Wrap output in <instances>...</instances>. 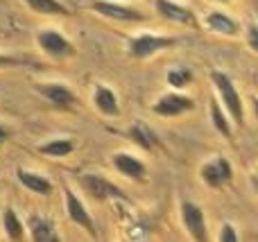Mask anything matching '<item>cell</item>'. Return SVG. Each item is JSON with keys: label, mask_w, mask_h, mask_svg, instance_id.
I'll list each match as a JSON object with an SVG mask.
<instances>
[{"label": "cell", "mask_w": 258, "mask_h": 242, "mask_svg": "<svg viewBox=\"0 0 258 242\" xmlns=\"http://www.w3.org/2000/svg\"><path fill=\"white\" fill-rule=\"evenodd\" d=\"M211 82H213V86H215V91H218L220 100H222V107H224V111L229 113V118H231L236 125L242 127L245 125V109H242V98H240V93H238L233 79L222 70H211Z\"/></svg>", "instance_id": "1"}, {"label": "cell", "mask_w": 258, "mask_h": 242, "mask_svg": "<svg viewBox=\"0 0 258 242\" xmlns=\"http://www.w3.org/2000/svg\"><path fill=\"white\" fill-rule=\"evenodd\" d=\"M177 43L174 36H165V34H152V32H143V34L132 36L129 41V54L134 59H147L152 54L161 52L165 48H172Z\"/></svg>", "instance_id": "2"}, {"label": "cell", "mask_w": 258, "mask_h": 242, "mask_svg": "<svg viewBox=\"0 0 258 242\" xmlns=\"http://www.w3.org/2000/svg\"><path fill=\"white\" fill-rule=\"evenodd\" d=\"M36 43L48 57L52 59H68L75 54V45L66 39V34H61L59 30H41L36 34Z\"/></svg>", "instance_id": "3"}, {"label": "cell", "mask_w": 258, "mask_h": 242, "mask_svg": "<svg viewBox=\"0 0 258 242\" xmlns=\"http://www.w3.org/2000/svg\"><path fill=\"white\" fill-rule=\"evenodd\" d=\"M192 109H195V100L188 98V95L177 93V91L163 93L152 104V111L161 118H177V116H183V113L192 111Z\"/></svg>", "instance_id": "4"}, {"label": "cell", "mask_w": 258, "mask_h": 242, "mask_svg": "<svg viewBox=\"0 0 258 242\" xmlns=\"http://www.w3.org/2000/svg\"><path fill=\"white\" fill-rule=\"evenodd\" d=\"M80 181H82V188L86 190V195H89L91 199H95V202H107V199H127V195L122 193L113 181L104 179V177H100V175H84Z\"/></svg>", "instance_id": "5"}, {"label": "cell", "mask_w": 258, "mask_h": 242, "mask_svg": "<svg viewBox=\"0 0 258 242\" xmlns=\"http://www.w3.org/2000/svg\"><path fill=\"white\" fill-rule=\"evenodd\" d=\"M200 177L209 188H222L233 179V168L229 163V158L215 156L200 168Z\"/></svg>", "instance_id": "6"}, {"label": "cell", "mask_w": 258, "mask_h": 242, "mask_svg": "<svg viewBox=\"0 0 258 242\" xmlns=\"http://www.w3.org/2000/svg\"><path fill=\"white\" fill-rule=\"evenodd\" d=\"M63 197H66L68 217H71V220L75 222L77 226H82V229H84L86 233L91 235V238H98V229H95L93 217H91V213L86 211L84 202H82V199L75 195V190H71V188L66 186V188H63Z\"/></svg>", "instance_id": "7"}, {"label": "cell", "mask_w": 258, "mask_h": 242, "mask_svg": "<svg viewBox=\"0 0 258 242\" xmlns=\"http://www.w3.org/2000/svg\"><path fill=\"white\" fill-rule=\"evenodd\" d=\"M36 91H39L52 107H57L59 111H71V109L77 104V95L73 93L66 84H59V82H43V84H36Z\"/></svg>", "instance_id": "8"}, {"label": "cell", "mask_w": 258, "mask_h": 242, "mask_svg": "<svg viewBox=\"0 0 258 242\" xmlns=\"http://www.w3.org/2000/svg\"><path fill=\"white\" fill-rule=\"evenodd\" d=\"M89 7L93 12H98L100 16L109 18V21H118V23H132V21H143V14L136 9L127 7V5L113 3V0H91Z\"/></svg>", "instance_id": "9"}, {"label": "cell", "mask_w": 258, "mask_h": 242, "mask_svg": "<svg viewBox=\"0 0 258 242\" xmlns=\"http://www.w3.org/2000/svg\"><path fill=\"white\" fill-rule=\"evenodd\" d=\"M181 222L186 226V231L190 233L192 240H206L209 238V229H206V217L204 211H202L197 204L183 199L181 202Z\"/></svg>", "instance_id": "10"}, {"label": "cell", "mask_w": 258, "mask_h": 242, "mask_svg": "<svg viewBox=\"0 0 258 242\" xmlns=\"http://www.w3.org/2000/svg\"><path fill=\"white\" fill-rule=\"evenodd\" d=\"M156 14L161 18L170 23H179V25H188V27H197V18L192 14V9H188L186 5L177 3V0H154Z\"/></svg>", "instance_id": "11"}, {"label": "cell", "mask_w": 258, "mask_h": 242, "mask_svg": "<svg viewBox=\"0 0 258 242\" xmlns=\"http://www.w3.org/2000/svg\"><path fill=\"white\" fill-rule=\"evenodd\" d=\"M111 163L120 175H125L127 179H132V181H143L145 175H147V166L141 161V158L132 156V154H125V152L113 154Z\"/></svg>", "instance_id": "12"}, {"label": "cell", "mask_w": 258, "mask_h": 242, "mask_svg": "<svg viewBox=\"0 0 258 242\" xmlns=\"http://www.w3.org/2000/svg\"><path fill=\"white\" fill-rule=\"evenodd\" d=\"M93 104L98 107V111L102 113V116H109V118L120 116V102H118V98H116V91L107 84H95Z\"/></svg>", "instance_id": "13"}, {"label": "cell", "mask_w": 258, "mask_h": 242, "mask_svg": "<svg viewBox=\"0 0 258 242\" xmlns=\"http://www.w3.org/2000/svg\"><path fill=\"white\" fill-rule=\"evenodd\" d=\"M127 138L132 140L134 145H138L141 149H154L161 145L159 136L154 134V129H152L150 125H145V122H132V125L127 127Z\"/></svg>", "instance_id": "14"}, {"label": "cell", "mask_w": 258, "mask_h": 242, "mask_svg": "<svg viewBox=\"0 0 258 242\" xmlns=\"http://www.w3.org/2000/svg\"><path fill=\"white\" fill-rule=\"evenodd\" d=\"M16 179H18V184H21L23 188H27L30 193L43 195V197H48V195L54 190L52 181H50L48 177H41V175H36V172L23 170V168H18L16 170Z\"/></svg>", "instance_id": "15"}, {"label": "cell", "mask_w": 258, "mask_h": 242, "mask_svg": "<svg viewBox=\"0 0 258 242\" xmlns=\"http://www.w3.org/2000/svg\"><path fill=\"white\" fill-rule=\"evenodd\" d=\"M206 27L218 32V34H224V36H236L238 32H240L238 21H233V18L224 12H211L209 16H206Z\"/></svg>", "instance_id": "16"}, {"label": "cell", "mask_w": 258, "mask_h": 242, "mask_svg": "<svg viewBox=\"0 0 258 242\" xmlns=\"http://www.w3.org/2000/svg\"><path fill=\"white\" fill-rule=\"evenodd\" d=\"M30 231H32V240L36 242H59V231L54 229V224L45 217H32L30 222Z\"/></svg>", "instance_id": "17"}, {"label": "cell", "mask_w": 258, "mask_h": 242, "mask_svg": "<svg viewBox=\"0 0 258 242\" xmlns=\"http://www.w3.org/2000/svg\"><path fill=\"white\" fill-rule=\"evenodd\" d=\"M73 152H75V140H71V138H54V140H48V143L39 145V154L52 156V158L68 156V154H73Z\"/></svg>", "instance_id": "18"}, {"label": "cell", "mask_w": 258, "mask_h": 242, "mask_svg": "<svg viewBox=\"0 0 258 242\" xmlns=\"http://www.w3.org/2000/svg\"><path fill=\"white\" fill-rule=\"evenodd\" d=\"M32 12L43 14V16H68V7L61 5L59 0H23Z\"/></svg>", "instance_id": "19"}, {"label": "cell", "mask_w": 258, "mask_h": 242, "mask_svg": "<svg viewBox=\"0 0 258 242\" xmlns=\"http://www.w3.org/2000/svg\"><path fill=\"white\" fill-rule=\"evenodd\" d=\"M3 229H5V235H7L9 240H21L23 238V222L21 217H18V213L14 211L12 206H7L3 211Z\"/></svg>", "instance_id": "20"}, {"label": "cell", "mask_w": 258, "mask_h": 242, "mask_svg": "<svg viewBox=\"0 0 258 242\" xmlns=\"http://www.w3.org/2000/svg\"><path fill=\"white\" fill-rule=\"evenodd\" d=\"M211 120L213 127L224 136V138H231V122H229V113L222 111V104L218 98H211Z\"/></svg>", "instance_id": "21"}, {"label": "cell", "mask_w": 258, "mask_h": 242, "mask_svg": "<svg viewBox=\"0 0 258 242\" xmlns=\"http://www.w3.org/2000/svg\"><path fill=\"white\" fill-rule=\"evenodd\" d=\"M165 79H168V84L172 86L174 91H181L192 82V72L188 70V68H183V66H174V68H170L168 70Z\"/></svg>", "instance_id": "22"}, {"label": "cell", "mask_w": 258, "mask_h": 242, "mask_svg": "<svg viewBox=\"0 0 258 242\" xmlns=\"http://www.w3.org/2000/svg\"><path fill=\"white\" fill-rule=\"evenodd\" d=\"M247 45H249L251 52H258V27H256V23H249V27H247Z\"/></svg>", "instance_id": "23"}, {"label": "cell", "mask_w": 258, "mask_h": 242, "mask_svg": "<svg viewBox=\"0 0 258 242\" xmlns=\"http://www.w3.org/2000/svg\"><path fill=\"white\" fill-rule=\"evenodd\" d=\"M220 240L222 242H236L238 240V231L233 229L231 224H224L222 229H220Z\"/></svg>", "instance_id": "24"}, {"label": "cell", "mask_w": 258, "mask_h": 242, "mask_svg": "<svg viewBox=\"0 0 258 242\" xmlns=\"http://www.w3.org/2000/svg\"><path fill=\"white\" fill-rule=\"evenodd\" d=\"M7 66H21V59L9 57V54L0 52V68H7Z\"/></svg>", "instance_id": "25"}, {"label": "cell", "mask_w": 258, "mask_h": 242, "mask_svg": "<svg viewBox=\"0 0 258 242\" xmlns=\"http://www.w3.org/2000/svg\"><path fill=\"white\" fill-rule=\"evenodd\" d=\"M9 136H12V129H9L7 125H0V145H3L5 140H9Z\"/></svg>", "instance_id": "26"}, {"label": "cell", "mask_w": 258, "mask_h": 242, "mask_svg": "<svg viewBox=\"0 0 258 242\" xmlns=\"http://www.w3.org/2000/svg\"><path fill=\"white\" fill-rule=\"evenodd\" d=\"M222 3H227V0H222Z\"/></svg>", "instance_id": "27"}]
</instances>
